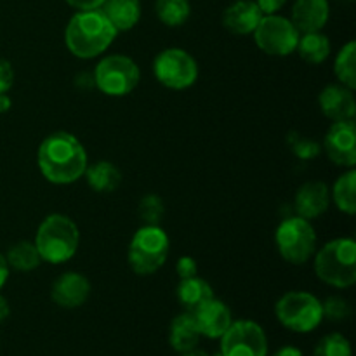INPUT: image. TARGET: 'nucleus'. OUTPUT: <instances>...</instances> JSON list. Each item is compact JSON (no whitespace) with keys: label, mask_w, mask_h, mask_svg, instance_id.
Masks as SVG:
<instances>
[{"label":"nucleus","mask_w":356,"mask_h":356,"mask_svg":"<svg viewBox=\"0 0 356 356\" xmlns=\"http://www.w3.org/2000/svg\"><path fill=\"white\" fill-rule=\"evenodd\" d=\"M33 243L40 254L42 263L63 264L79 250V226L68 216L51 214L38 225Z\"/></svg>","instance_id":"obj_3"},{"label":"nucleus","mask_w":356,"mask_h":356,"mask_svg":"<svg viewBox=\"0 0 356 356\" xmlns=\"http://www.w3.org/2000/svg\"><path fill=\"white\" fill-rule=\"evenodd\" d=\"M315 273L323 284L336 289H350L356 282V242L336 238L315 252Z\"/></svg>","instance_id":"obj_4"},{"label":"nucleus","mask_w":356,"mask_h":356,"mask_svg":"<svg viewBox=\"0 0 356 356\" xmlns=\"http://www.w3.org/2000/svg\"><path fill=\"white\" fill-rule=\"evenodd\" d=\"M155 14L165 26H183L191 16L190 0H155Z\"/></svg>","instance_id":"obj_25"},{"label":"nucleus","mask_w":356,"mask_h":356,"mask_svg":"<svg viewBox=\"0 0 356 356\" xmlns=\"http://www.w3.org/2000/svg\"><path fill=\"white\" fill-rule=\"evenodd\" d=\"M101 10L117 33H120V31L132 30L139 23L143 9L139 0H104Z\"/></svg>","instance_id":"obj_19"},{"label":"nucleus","mask_w":356,"mask_h":356,"mask_svg":"<svg viewBox=\"0 0 356 356\" xmlns=\"http://www.w3.org/2000/svg\"><path fill=\"white\" fill-rule=\"evenodd\" d=\"M191 315H193L200 336L209 337V339H221L222 334L233 323L232 309L226 306V302L216 298H211L204 305L198 306L195 312H191Z\"/></svg>","instance_id":"obj_14"},{"label":"nucleus","mask_w":356,"mask_h":356,"mask_svg":"<svg viewBox=\"0 0 356 356\" xmlns=\"http://www.w3.org/2000/svg\"><path fill=\"white\" fill-rule=\"evenodd\" d=\"M322 152L332 163L346 169L356 165V125L353 120L332 122L322 143Z\"/></svg>","instance_id":"obj_12"},{"label":"nucleus","mask_w":356,"mask_h":356,"mask_svg":"<svg viewBox=\"0 0 356 356\" xmlns=\"http://www.w3.org/2000/svg\"><path fill=\"white\" fill-rule=\"evenodd\" d=\"M9 313H10L9 302H7V299L3 298V296H0V323L9 316Z\"/></svg>","instance_id":"obj_38"},{"label":"nucleus","mask_w":356,"mask_h":356,"mask_svg":"<svg viewBox=\"0 0 356 356\" xmlns=\"http://www.w3.org/2000/svg\"><path fill=\"white\" fill-rule=\"evenodd\" d=\"M287 145L291 152L298 156L299 160H312L322 153V145L315 139H309L299 132H289Z\"/></svg>","instance_id":"obj_28"},{"label":"nucleus","mask_w":356,"mask_h":356,"mask_svg":"<svg viewBox=\"0 0 356 356\" xmlns=\"http://www.w3.org/2000/svg\"><path fill=\"white\" fill-rule=\"evenodd\" d=\"M334 73L343 86L355 90L356 87V42L350 40L341 47L334 61Z\"/></svg>","instance_id":"obj_27"},{"label":"nucleus","mask_w":356,"mask_h":356,"mask_svg":"<svg viewBox=\"0 0 356 356\" xmlns=\"http://www.w3.org/2000/svg\"><path fill=\"white\" fill-rule=\"evenodd\" d=\"M153 75L167 89L184 90L197 82L198 65L184 49L169 47L156 54L153 61Z\"/></svg>","instance_id":"obj_9"},{"label":"nucleus","mask_w":356,"mask_h":356,"mask_svg":"<svg viewBox=\"0 0 356 356\" xmlns=\"http://www.w3.org/2000/svg\"><path fill=\"white\" fill-rule=\"evenodd\" d=\"M65 2L76 10H94L101 9L104 0H65Z\"/></svg>","instance_id":"obj_35"},{"label":"nucleus","mask_w":356,"mask_h":356,"mask_svg":"<svg viewBox=\"0 0 356 356\" xmlns=\"http://www.w3.org/2000/svg\"><path fill=\"white\" fill-rule=\"evenodd\" d=\"M330 17V6L327 0H296L292 6L291 21L299 33L322 31Z\"/></svg>","instance_id":"obj_18"},{"label":"nucleus","mask_w":356,"mask_h":356,"mask_svg":"<svg viewBox=\"0 0 356 356\" xmlns=\"http://www.w3.org/2000/svg\"><path fill=\"white\" fill-rule=\"evenodd\" d=\"M83 177L96 193H111L122 183L120 169L108 160H99L92 165H87Z\"/></svg>","instance_id":"obj_21"},{"label":"nucleus","mask_w":356,"mask_h":356,"mask_svg":"<svg viewBox=\"0 0 356 356\" xmlns=\"http://www.w3.org/2000/svg\"><path fill=\"white\" fill-rule=\"evenodd\" d=\"M275 243L282 259L287 263L306 264L316 252V232L312 221L299 216L285 218L275 232Z\"/></svg>","instance_id":"obj_7"},{"label":"nucleus","mask_w":356,"mask_h":356,"mask_svg":"<svg viewBox=\"0 0 356 356\" xmlns=\"http://www.w3.org/2000/svg\"><path fill=\"white\" fill-rule=\"evenodd\" d=\"M275 315L278 322L292 332H313L323 320L322 301L312 292L291 291L277 301Z\"/></svg>","instance_id":"obj_6"},{"label":"nucleus","mask_w":356,"mask_h":356,"mask_svg":"<svg viewBox=\"0 0 356 356\" xmlns=\"http://www.w3.org/2000/svg\"><path fill=\"white\" fill-rule=\"evenodd\" d=\"M10 106H13V99L7 96V92L0 94V113H7L10 110Z\"/></svg>","instance_id":"obj_39"},{"label":"nucleus","mask_w":356,"mask_h":356,"mask_svg":"<svg viewBox=\"0 0 356 356\" xmlns=\"http://www.w3.org/2000/svg\"><path fill=\"white\" fill-rule=\"evenodd\" d=\"M183 356H211V355H207L205 351H200V350H197V348H195V350L188 351V353H183Z\"/></svg>","instance_id":"obj_40"},{"label":"nucleus","mask_w":356,"mask_h":356,"mask_svg":"<svg viewBox=\"0 0 356 356\" xmlns=\"http://www.w3.org/2000/svg\"><path fill=\"white\" fill-rule=\"evenodd\" d=\"M6 261L9 264V268H14L16 271H23V273L33 271L42 263L40 254H38L33 242L14 243L9 249V252L6 254Z\"/></svg>","instance_id":"obj_26"},{"label":"nucleus","mask_w":356,"mask_h":356,"mask_svg":"<svg viewBox=\"0 0 356 356\" xmlns=\"http://www.w3.org/2000/svg\"><path fill=\"white\" fill-rule=\"evenodd\" d=\"M90 291L92 287L86 275L79 271H66L52 284L51 298L59 308L75 309L89 299Z\"/></svg>","instance_id":"obj_13"},{"label":"nucleus","mask_w":356,"mask_h":356,"mask_svg":"<svg viewBox=\"0 0 356 356\" xmlns=\"http://www.w3.org/2000/svg\"><path fill=\"white\" fill-rule=\"evenodd\" d=\"M222 356H268V339L263 327L252 320H238L221 337Z\"/></svg>","instance_id":"obj_11"},{"label":"nucleus","mask_w":356,"mask_h":356,"mask_svg":"<svg viewBox=\"0 0 356 356\" xmlns=\"http://www.w3.org/2000/svg\"><path fill=\"white\" fill-rule=\"evenodd\" d=\"M176 273L177 277H179V280L195 277V275L198 273L197 261H195L191 256H181L176 263Z\"/></svg>","instance_id":"obj_32"},{"label":"nucleus","mask_w":356,"mask_h":356,"mask_svg":"<svg viewBox=\"0 0 356 356\" xmlns=\"http://www.w3.org/2000/svg\"><path fill=\"white\" fill-rule=\"evenodd\" d=\"M323 318H329L332 322H343V320L350 318L351 306L346 299L339 298V296H330L322 302Z\"/></svg>","instance_id":"obj_31"},{"label":"nucleus","mask_w":356,"mask_h":356,"mask_svg":"<svg viewBox=\"0 0 356 356\" xmlns=\"http://www.w3.org/2000/svg\"><path fill=\"white\" fill-rule=\"evenodd\" d=\"M351 344L343 334H329L316 344L313 356H351Z\"/></svg>","instance_id":"obj_29"},{"label":"nucleus","mask_w":356,"mask_h":356,"mask_svg":"<svg viewBox=\"0 0 356 356\" xmlns=\"http://www.w3.org/2000/svg\"><path fill=\"white\" fill-rule=\"evenodd\" d=\"M330 200L343 214L353 216L356 212V170L348 169L341 174L332 186Z\"/></svg>","instance_id":"obj_24"},{"label":"nucleus","mask_w":356,"mask_h":356,"mask_svg":"<svg viewBox=\"0 0 356 356\" xmlns=\"http://www.w3.org/2000/svg\"><path fill=\"white\" fill-rule=\"evenodd\" d=\"M163 214H165V205L163 200L155 193L145 195L139 202V218L143 219L145 225H160Z\"/></svg>","instance_id":"obj_30"},{"label":"nucleus","mask_w":356,"mask_h":356,"mask_svg":"<svg viewBox=\"0 0 356 356\" xmlns=\"http://www.w3.org/2000/svg\"><path fill=\"white\" fill-rule=\"evenodd\" d=\"M14 86V68L10 61L0 58V94L9 92Z\"/></svg>","instance_id":"obj_33"},{"label":"nucleus","mask_w":356,"mask_h":356,"mask_svg":"<svg viewBox=\"0 0 356 356\" xmlns=\"http://www.w3.org/2000/svg\"><path fill=\"white\" fill-rule=\"evenodd\" d=\"M330 205V190L323 181H308L296 191L294 211L296 216L308 221L320 218Z\"/></svg>","instance_id":"obj_16"},{"label":"nucleus","mask_w":356,"mask_h":356,"mask_svg":"<svg viewBox=\"0 0 356 356\" xmlns=\"http://www.w3.org/2000/svg\"><path fill=\"white\" fill-rule=\"evenodd\" d=\"M117 35L101 9L79 10L66 24L65 44L75 58L92 59L106 52Z\"/></svg>","instance_id":"obj_2"},{"label":"nucleus","mask_w":356,"mask_h":356,"mask_svg":"<svg viewBox=\"0 0 356 356\" xmlns=\"http://www.w3.org/2000/svg\"><path fill=\"white\" fill-rule=\"evenodd\" d=\"M322 113L332 122L353 120L356 113V99L353 89L343 83H330L322 89L318 96Z\"/></svg>","instance_id":"obj_15"},{"label":"nucleus","mask_w":356,"mask_h":356,"mask_svg":"<svg viewBox=\"0 0 356 356\" xmlns=\"http://www.w3.org/2000/svg\"><path fill=\"white\" fill-rule=\"evenodd\" d=\"M7 280H9V264H7L6 256L0 252V289L6 285Z\"/></svg>","instance_id":"obj_36"},{"label":"nucleus","mask_w":356,"mask_h":356,"mask_svg":"<svg viewBox=\"0 0 356 356\" xmlns=\"http://www.w3.org/2000/svg\"><path fill=\"white\" fill-rule=\"evenodd\" d=\"M37 163L42 176L52 184H72L83 177L89 160L79 138L66 131L49 134L40 143Z\"/></svg>","instance_id":"obj_1"},{"label":"nucleus","mask_w":356,"mask_h":356,"mask_svg":"<svg viewBox=\"0 0 356 356\" xmlns=\"http://www.w3.org/2000/svg\"><path fill=\"white\" fill-rule=\"evenodd\" d=\"M298 28L292 24L291 19L278 14L263 16L257 28L254 30L252 37L257 47L268 56L275 58H285L296 52L299 40Z\"/></svg>","instance_id":"obj_10"},{"label":"nucleus","mask_w":356,"mask_h":356,"mask_svg":"<svg viewBox=\"0 0 356 356\" xmlns=\"http://www.w3.org/2000/svg\"><path fill=\"white\" fill-rule=\"evenodd\" d=\"M141 70L138 63L124 54H110L97 63L92 82L110 97H124L138 87Z\"/></svg>","instance_id":"obj_8"},{"label":"nucleus","mask_w":356,"mask_h":356,"mask_svg":"<svg viewBox=\"0 0 356 356\" xmlns=\"http://www.w3.org/2000/svg\"><path fill=\"white\" fill-rule=\"evenodd\" d=\"M263 13V16H270V14H277L282 7L287 3V0H254Z\"/></svg>","instance_id":"obj_34"},{"label":"nucleus","mask_w":356,"mask_h":356,"mask_svg":"<svg viewBox=\"0 0 356 356\" xmlns=\"http://www.w3.org/2000/svg\"><path fill=\"white\" fill-rule=\"evenodd\" d=\"M170 240L160 225H143L131 238L127 263L139 277H149L165 264L169 257Z\"/></svg>","instance_id":"obj_5"},{"label":"nucleus","mask_w":356,"mask_h":356,"mask_svg":"<svg viewBox=\"0 0 356 356\" xmlns=\"http://www.w3.org/2000/svg\"><path fill=\"white\" fill-rule=\"evenodd\" d=\"M273 356H302L301 350L296 346H284L277 351Z\"/></svg>","instance_id":"obj_37"},{"label":"nucleus","mask_w":356,"mask_h":356,"mask_svg":"<svg viewBox=\"0 0 356 356\" xmlns=\"http://www.w3.org/2000/svg\"><path fill=\"white\" fill-rule=\"evenodd\" d=\"M263 13L254 0H236L222 13V26L233 35H252Z\"/></svg>","instance_id":"obj_17"},{"label":"nucleus","mask_w":356,"mask_h":356,"mask_svg":"<svg viewBox=\"0 0 356 356\" xmlns=\"http://www.w3.org/2000/svg\"><path fill=\"white\" fill-rule=\"evenodd\" d=\"M214 356H222V355H221V353H218V355H214Z\"/></svg>","instance_id":"obj_41"},{"label":"nucleus","mask_w":356,"mask_h":356,"mask_svg":"<svg viewBox=\"0 0 356 356\" xmlns=\"http://www.w3.org/2000/svg\"><path fill=\"white\" fill-rule=\"evenodd\" d=\"M200 332L195 323L193 315L190 312L181 313L176 318L170 322L169 329V344L174 351L177 353H188V351L195 350L200 341Z\"/></svg>","instance_id":"obj_20"},{"label":"nucleus","mask_w":356,"mask_h":356,"mask_svg":"<svg viewBox=\"0 0 356 356\" xmlns=\"http://www.w3.org/2000/svg\"><path fill=\"white\" fill-rule=\"evenodd\" d=\"M296 52L308 65H322L330 56V40L322 31L301 33L299 35Z\"/></svg>","instance_id":"obj_23"},{"label":"nucleus","mask_w":356,"mask_h":356,"mask_svg":"<svg viewBox=\"0 0 356 356\" xmlns=\"http://www.w3.org/2000/svg\"><path fill=\"white\" fill-rule=\"evenodd\" d=\"M176 296H177V301L181 302L186 312H195L200 305H204L205 301H209L211 298H214V291H212L211 284H209L205 278L195 277L190 278H183L179 282L176 289Z\"/></svg>","instance_id":"obj_22"}]
</instances>
